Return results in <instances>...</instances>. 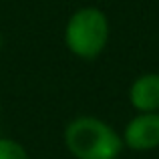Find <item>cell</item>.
Returning a JSON list of instances; mask_svg holds the SVG:
<instances>
[{
  "label": "cell",
  "mask_w": 159,
  "mask_h": 159,
  "mask_svg": "<svg viewBox=\"0 0 159 159\" xmlns=\"http://www.w3.org/2000/svg\"><path fill=\"white\" fill-rule=\"evenodd\" d=\"M0 51H2V34H0Z\"/></svg>",
  "instance_id": "cell-6"
},
{
  "label": "cell",
  "mask_w": 159,
  "mask_h": 159,
  "mask_svg": "<svg viewBox=\"0 0 159 159\" xmlns=\"http://www.w3.org/2000/svg\"><path fill=\"white\" fill-rule=\"evenodd\" d=\"M123 145L133 151H151L159 147V111L135 115L123 131Z\"/></svg>",
  "instance_id": "cell-3"
},
{
  "label": "cell",
  "mask_w": 159,
  "mask_h": 159,
  "mask_svg": "<svg viewBox=\"0 0 159 159\" xmlns=\"http://www.w3.org/2000/svg\"><path fill=\"white\" fill-rule=\"evenodd\" d=\"M65 147L75 159H119L123 137L93 115H81L65 127Z\"/></svg>",
  "instance_id": "cell-1"
},
{
  "label": "cell",
  "mask_w": 159,
  "mask_h": 159,
  "mask_svg": "<svg viewBox=\"0 0 159 159\" xmlns=\"http://www.w3.org/2000/svg\"><path fill=\"white\" fill-rule=\"evenodd\" d=\"M109 43V18L95 6L79 8L70 14L65 26V44L75 57L93 61Z\"/></svg>",
  "instance_id": "cell-2"
},
{
  "label": "cell",
  "mask_w": 159,
  "mask_h": 159,
  "mask_svg": "<svg viewBox=\"0 0 159 159\" xmlns=\"http://www.w3.org/2000/svg\"><path fill=\"white\" fill-rule=\"evenodd\" d=\"M0 113H2V103H0Z\"/></svg>",
  "instance_id": "cell-7"
},
{
  "label": "cell",
  "mask_w": 159,
  "mask_h": 159,
  "mask_svg": "<svg viewBox=\"0 0 159 159\" xmlns=\"http://www.w3.org/2000/svg\"><path fill=\"white\" fill-rule=\"evenodd\" d=\"M0 159H30L26 147L10 137H0Z\"/></svg>",
  "instance_id": "cell-5"
},
{
  "label": "cell",
  "mask_w": 159,
  "mask_h": 159,
  "mask_svg": "<svg viewBox=\"0 0 159 159\" xmlns=\"http://www.w3.org/2000/svg\"><path fill=\"white\" fill-rule=\"evenodd\" d=\"M129 101L137 113L159 111V73L137 77L129 89Z\"/></svg>",
  "instance_id": "cell-4"
}]
</instances>
